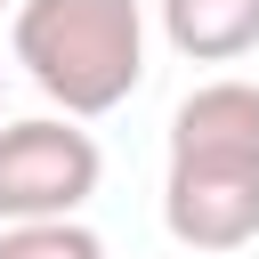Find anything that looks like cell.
<instances>
[{
  "label": "cell",
  "mask_w": 259,
  "mask_h": 259,
  "mask_svg": "<svg viewBox=\"0 0 259 259\" xmlns=\"http://www.w3.org/2000/svg\"><path fill=\"white\" fill-rule=\"evenodd\" d=\"M162 227L186 251H243L259 235V81H202L178 97Z\"/></svg>",
  "instance_id": "obj_1"
},
{
  "label": "cell",
  "mask_w": 259,
  "mask_h": 259,
  "mask_svg": "<svg viewBox=\"0 0 259 259\" xmlns=\"http://www.w3.org/2000/svg\"><path fill=\"white\" fill-rule=\"evenodd\" d=\"M16 65L49 105L97 121L146 81V16L138 0H16Z\"/></svg>",
  "instance_id": "obj_2"
},
{
  "label": "cell",
  "mask_w": 259,
  "mask_h": 259,
  "mask_svg": "<svg viewBox=\"0 0 259 259\" xmlns=\"http://www.w3.org/2000/svg\"><path fill=\"white\" fill-rule=\"evenodd\" d=\"M97 138L65 113H32V121H0V227L16 219H73L97 194Z\"/></svg>",
  "instance_id": "obj_3"
},
{
  "label": "cell",
  "mask_w": 259,
  "mask_h": 259,
  "mask_svg": "<svg viewBox=\"0 0 259 259\" xmlns=\"http://www.w3.org/2000/svg\"><path fill=\"white\" fill-rule=\"evenodd\" d=\"M162 40L194 65H235L259 49V0H154Z\"/></svg>",
  "instance_id": "obj_4"
},
{
  "label": "cell",
  "mask_w": 259,
  "mask_h": 259,
  "mask_svg": "<svg viewBox=\"0 0 259 259\" xmlns=\"http://www.w3.org/2000/svg\"><path fill=\"white\" fill-rule=\"evenodd\" d=\"M0 259H105V243L81 219H16L0 227Z\"/></svg>",
  "instance_id": "obj_5"
},
{
  "label": "cell",
  "mask_w": 259,
  "mask_h": 259,
  "mask_svg": "<svg viewBox=\"0 0 259 259\" xmlns=\"http://www.w3.org/2000/svg\"><path fill=\"white\" fill-rule=\"evenodd\" d=\"M0 8H16V0H0Z\"/></svg>",
  "instance_id": "obj_6"
}]
</instances>
